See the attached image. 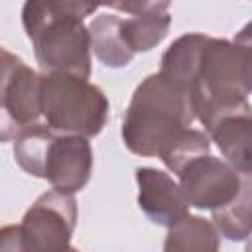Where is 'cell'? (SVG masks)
<instances>
[{"instance_id":"6da1fadb","label":"cell","mask_w":252,"mask_h":252,"mask_svg":"<svg viewBox=\"0 0 252 252\" xmlns=\"http://www.w3.org/2000/svg\"><path fill=\"white\" fill-rule=\"evenodd\" d=\"M250 65L248 30L234 41L185 33L161 55L159 73L189 93L195 118L207 128L219 116L250 106Z\"/></svg>"},{"instance_id":"7a4b0ae2","label":"cell","mask_w":252,"mask_h":252,"mask_svg":"<svg viewBox=\"0 0 252 252\" xmlns=\"http://www.w3.org/2000/svg\"><path fill=\"white\" fill-rule=\"evenodd\" d=\"M193 120L195 110L189 93L163 73H154L132 94L122 122V140L132 154L154 158Z\"/></svg>"},{"instance_id":"3957f363","label":"cell","mask_w":252,"mask_h":252,"mask_svg":"<svg viewBox=\"0 0 252 252\" xmlns=\"http://www.w3.org/2000/svg\"><path fill=\"white\" fill-rule=\"evenodd\" d=\"M22 24L45 73L57 71L89 79L91 39L83 20L53 14L39 0H26Z\"/></svg>"},{"instance_id":"277c9868","label":"cell","mask_w":252,"mask_h":252,"mask_svg":"<svg viewBox=\"0 0 252 252\" xmlns=\"http://www.w3.org/2000/svg\"><path fill=\"white\" fill-rule=\"evenodd\" d=\"M39 108L55 134L93 138L108 118V98L102 89L71 73L39 75Z\"/></svg>"},{"instance_id":"5b68a950","label":"cell","mask_w":252,"mask_h":252,"mask_svg":"<svg viewBox=\"0 0 252 252\" xmlns=\"http://www.w3.org/2000/svg\"><path fill=\"white\" fill-rule=\"evenodd\" d=\"M75 224H77V203L73 193H63L57 189L45 191L26 211L20 222L24 250H32V252L69 250Z\"/></svg>"},{"instance_id":"8992f818","label":"cell","mask_w":252,"mask_h":252,"mask_svg":"<svg viewBox=\"0 0 252 252\" xmlns=\"http://www.w3.org/2000/svg\"><path fill=\"white\" fill-rule=\"evenodd\" d=\"M177 177L189 207L213 211L230 203L250 175L236 171L226 159L205 154L191 159Z\"/></svg>"},{"instance_id":"52a82bcc","label":"cell","mask_w":252,"mask_h":252,"mask_svg":"<svg viewBox=\"0 0 252 252\" xmlns=\"http://www.w3.org/2000/svg\"><path fill=\"white\" fill-rule=\"evenodd\" d=\"M93 148L87 138L71 134H53L41 165V179L63 193L81 191L91 179Z\"/></svg>"},{"instance_id":"ba28073f","label":"cell","mask_w":252,"mask_h":252,"mask_svg":"<svg viewBox=\"0 0 252 252\" xmlns=\"http://www.w3.org/2000/svg\"><path fill=\"white\" fill-rule=\"evenodd\" d=\"M138 207L154 222L171 226L187 215L189 203L173 177L156 167H138Z\"/></svg>"},{"instance_id":"9c48e42d","label":"cell","mask_w":252,"mask_h":252,"mask_svg":"<svg viewBox=\"0 0 252 252\" xmlns=\"http://www.w3.org/2000/svg\"><path fill=\"white\" fill-rule=\"evenodd\" d=\"M250 106L213 120L205 130L220 150L222 158L240 173L250 175Z\"/></svg>"},{"instance_id":"30bf717a","label":"cell","mask_w":252,"mask_h":252,"mask_svg":"<svg viewBox=\"0 0 252 252\" xmlns=\"http://www.w3.org/2000/svg\"><path fill=\"white\" fill-rule=\"evenodd\" d=\"M122 18L114 14H100L96 16L89 26V39H91V51H94L96 59L112 69L126 67L134 59V51L126 45L120 30Z\"/></svg>"},{"instance_id":"8fae6325","label":"cell","mask_w":252,"mask_h":252,"mask_svg":"<svg viewBox=\"0 0 252 252\" xmlns=\"http://www.w3.org/2000/svg\"><path fill=\"white\" fill-rule=\"evenodd\" d=\"M220 246V234L215 224L197 215H185L171 226H167V236L163 250H183V252H215Z\"/></svg>"},{"instance_id":"7c38bea8","label":"cell","mask_w":252,"mask_h":252,"mask_svg":"<svg viewBox=\"0 0 252 252\" xmlns=\"http://www.w3.org/2000/svg\"><path fill=\"white\" fill-rule=\"evenodd\" d=\"M250 205H252V183L250 177L244 181L238 195L219 207L213 209V224L219 234L226 236L228 240H246L250 236Z\"/></svg>"},{"instance_id":"4fadbf2b","label":"cell","mask_w":252,"mask_h":252,"mask_svg":"<svg viewBox=\"0 0 252 252\" xmlns=\"http://www.w3.org/2000/svg\"><path fill=\"white\" fill-rule=\"evenodd\" d=\"M169 26H171V16L163 12V14H146V16H134L122 20L120 30L126 45L134 53H138L156 47L167 35Z\"/></svg>"},{"instance_id":"5bb4252c","label":"cell","mask_w":252,"mask_h":252,"mask_svg":"<svg viewBox=\"0 0 252 252\" xmlns=\"http://www.w3.org/2000/svg\"><path fill=\"white\" fill-rule=\"evenodd\" d=\"M209 150H211V142L203 130L183 128L159 150L158 158L165 163L167 169H171L177 175L191 159L209 154Z\"/></svg>"},{"instance_id":"9a60e30c","label":"cell","mask_w":252,"mask_h":252,"mask_svg":"<svg viewBox=\"0 0 252 252\" xmlns=\"http://www.w3.org/2000/svg\"><path fill=\"white\" fill-rule=\"evenodd\" d=\"M20 63H22L20 57H16L12 51H8L6 47L0 45V144L14 140L16 134L20 132L18 124L12 120V116L6 108V87H8V81L14 73V69Z\"/></svg>"},{"instance_id":"2e32d148","label":"cell","mask_w":252,"mask_h":252,"mask_svg":"<svg viewBox=\"0 0 252 252\" xmlns=\"http://www.w3.org/2000/svg\"><path fill=\"white\" fill-rule=\"evenodd\" d=\"M169 4L171 0H100V6H110L118 12H126L132 16L163 14Z\"/></svg>"},{"instance_id":"e0dca14e","label":"cell","mask_w":252,"mask_h":252,"mask_svg":"<svg viewBox=\"0 0 252 252\" xmlns=\"http://www.w3.org/2000/svg\"><path fill=\"white\" fill-rule=\"evenodd\" d=\"M47 10L61 16H71L85 20L87 16L94 14V10L100 6V0H39Z\"/></svg>"},{"instance_id":"ac0fdd59","label":"cell","mask_w":252,"mask_h":252,"mask_svg":"<svg viewBox=\"0 0 252 252\" xmlns=\"http://www.w3.org/2000/svg\"><path fill=\"white\" fill-rule=\"evenodd\" d=\"M0 250H12V252L24 250L20 224H8L0 228Z\"/></svg>"}]
</instances>
